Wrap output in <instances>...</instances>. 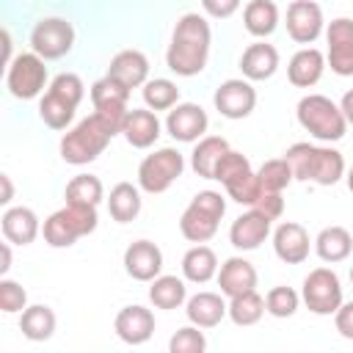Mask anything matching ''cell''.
I'll list each match as a JSON object with an SVG mask.
<instances>
[{"mask_svg":"<svg viewBox=\"0 0 353 353\" xmlns=\"http://www.w3.org/2000/svg\"><path fill=\"white\" fill-rule=\"evenodd\" d=\"M124 270L135 281H152L163 273V251L152 240H135L124 251Z\"/></svg>","mask_w":353,"mask_h":353,"instance_id":"cell-19","label":"cell"},{"mask_svg":"<svg viewBox=\"0 0 353 353\" xmlns=\"http://www.w3.org/2000/svg\"><path fill=\"white\" fill-rule=\"evenodd\" d=\"M270 218L262 215L256 207H251L248 212L237 215L229 226V243L237 248V251H254L265 243V237L270 234Z\"/></svg>","mask_w":353,"mask_h":353,"instance_id":"cell-18","label":"cell"},{"mask_svg":"<svg viewBox=\"0 0 353 353\" xmlns=\"http://www.w3.org/2000/svg\"><path fill=\"white\" fill-rule=\"evenodd\" d=\"M185 171V157L174 146L146 154L138 165V188L146 193H165Z\"/></svg>","mask_w":353,"mask_h":353,"instance_id":"cell-8","label":"cell"},{"mask_svg":"<svg viewBox=\"0 0 353 353\" xmlns=\"http://www.w3.org/2000/svg\"><path fill=\"white\" fill-rule=\"evenodd\" d=\"M350 284H353V268H350Z\"/></svg>","mask_w":353,"mask_h":353,"instance_id":"cell-51","label":"cell"},{"mask_svg":"<svg viewBox=\"0 0 353 353\" xmlns=\"http://www.w3.org/2000/svg\"><path fill=\"white\" fill-rule=\"evenodd\" d=\"M292 176L301 182H314V185H336L345 176V157L342 152L331 149V146H317V143H306L298 141L284 152Z\"/></svg>","mask_w":353,"mask_h":353,"instance_id":"cell-2","label":"cell"},{"mask_svg":"<svg viewBox=\"0 0 353 353\" xmlns=\"http://www.w3.org/2000/svg\"><path fill=\"white\" fill-rule=\"evenodd\" d=\"M301 301L312 314L328 317L342 306V281L331 268H314L303 279Z\"/></svg>","mask_w":353,"mask_h":353,"instance_id":"cell-9","label":"cell"},{"mask_svg":"<svg viewBox=\"0 0 353 353\" xmlns=\"http://www.w3.org/2000/svg\"><path fill=\"white\" fill-rule=\"evenodd\" d=\"M229 141L221 135H204L196 141L193 152H190V168L201 176V179H212L218 160L223 157V152H229Z\"/></svg>","mask_w":353,"mask_h":353,"instance_id":"cell-28","label":"cell"},{"mask_svg":"<svg viewBox=\"0 0 353 353\" xmlns=\"http://www.w3.org/2000/svg\"><path fill=\"white\" fill-rule=\"evenodd\" d=\"M113 328H116V334H119L121 342H127V345H143L154 334V314L146 306L132 303V306H124L116 314Z\"/></svg>","mask_w":353,"mask_h":353,"instance_id":"cell-20","label":"cell"},{"mask_svg":"<svg viewBox=\"0 0 353 353\" xmlns=\"http://www.w3.org/2000/svg\"><path fill=\"white\" fill-rule=\"evenodd\" d=\"M223 188H226V193H229V199H232V201H237V204H248V207H254V204H256V199L262 196V188H259L256 171H245L243 176H237V179L226 182Z\"/></svg>","mask_w":353,"mask_h":353,"instance_id":"cell-40","label":"cell"},{"mask_svg":"<svg viewBox=\"0 0 353 353\" xmlns=\"http://www.w3.org/2000/svg\"><path fill=\"white\" fill-rule=\"evenodd\" d=\"M279 69V50L273 44L265 41H254L243 50L240 55V72L245 80L259 83V80H270Z\"/></svg>","mask_w":353,"mask_h":353,"instance_id":"cell-21","label":"cell"},{"mask_svg":"<svg viewBox=\"0 0 353 353\" xmlns=\"http://www.w3.org/2000/svg\"><path fill=\"white\" fill-rule=\"evenodd\" d=\"M325 63L331 66L334 74L339 77H353V19L336 17L325 28Z\"/></svg>","mask_w":353,"mask_h":353,"instance_id":"cell-14","label":"cell"},{"mask_svg":"<svg viewBox=\"0 0 353 353\" xmlns=\"http://www.w3.org/2000/svg\"><path fill=\"white\" fill-rule=\"evenodd\" d=\"M298 306H301V295L292 290V287H284V284H279V287H273V290H268V295H265V309H268V314H273V317H292L295 312H298Z\"/></svg>","mask_w":353,"mask_h":353,"instance_id":"cell-39","label":"cell"},{"mask_svg":"<svg viewBox=\"0 0 353 353\" xmlns=\"http://www.w3.org/2000/svg\"><path fill=\"white\" fill-rule=\"evenodd\" d=\"M334 325L339 331V336L353 339V301H342V306L334 312Z\"/></svg>","mask_w":353,"mask_h":353,"instance_id":"cell-46","label":"cell"},{"mask_svg":"<svg viewBox=\"0 0 353 353\" xmlns=\"http://www.w3.org/2000/svg\"><path fill=\"white\" fill-rule=\"evenodd\" d=\"M212 30L201 14H182L174 25L171 44L165 50V66L179 77H196L210 58Z\"/></svg>","mask_w":353,"mask_h":353,"instance_id":"cell-1","label":"cell"},{"mask_svg":"<svg viewBox=\"0 0 353 353\" xmlns=\"http://www.w3.org/2000/svg\"><path fill=\"white\" fill-rule=\"evenodd\" d=\"M185 314L199 328H215L229 314V303L223 301V292H196L188 298Z\"/></svg>","mask_w":353,"mask_h":353,"instance_id":"cell-26","label":"cell"},{"mask_svg":"<svg viewBox=\"0 0 353 353\" xmlns=\"http://www.w3.org/2000/svg\"><path fill=\"white\" fill-rule=\"evenodd\" d=\"M245 171H251L248 157H245V154H240V152H234V149H229V152H223V157L218 160L212 179H218L221 185H226V182H232V179L243 176Z\"/></svg>","mask_w":353,"mask_h":353,"instance_id":"cell-41","label":"cell"},{"mask_svg":"<svg viewBox=\"0 0 353 353\" xmlns=\"http://www.w3.org/2000/svg\"><path fill=\"white\" fill-rule=\"evenodd\" d=\"M121 135L135 149H149L160 138V119L152 108H132L121 127Z\"/></svg>","mask_w":353,"mask_h":353,"instance_id":"cell-25","label":"cell"},{"mask_svg":"<svg viewBox=\"0 0 353 353\" xmlns=\"http://www.w3.org/2000/svg\"><path fill=\"white\" fill-rule=\"evenodd\" d=\"M314 251L323 262H331V265L345 262L353 251V237L345 226H325L314 237Z\"/></svg>","mask_w":353,"mask_h":353,"instance_id":"cell-29","label":"cell"},{"mask_svg":"<svg viewBox=\"0 0 353 353\" xmlns=\"http://www.w3.org/2000/svg\"><path fill=\"white\" fill-rule=\"evenodd\" d=\"M210 127L207 110L196 102H176L165 116V130L179 143H196Z\"/></svg>","mask_w":353,"mask_h":353,"instance_id":"cell-16","label":"cell"},{"mask_svg":"<svg viewBox=\"0 0 353 353\" xmlns=\"http://www.w3.org/2000/svg\"><path fill=\"white\" fill-rule=\"evenodd\" d=\"M30 47L44 61L63 58L74 47V28L61 17H44L30 30Z\"/></svg>","mask_w":353,"mask_h":353,"instance_id":"cell-11","label":"cell"},{"mask_svg":"<svg viewBox=\"0 0 353 353\" xmlns=\"http://www.w3.org/2000/svg\"><path fill=\"white\" fill-rule=\"evenodd\" d=\"M127 99H130V88L124 83H119L116 77L105 74L91 85V102H94V113H99L116 132H121L124 121H127Z\"/></svg>","mask_w":353,"mask_h":353,"instance_id":"cell-12","label":"cell"},{"mask_svg":"<svg viewBox=\"0 0 353 353\" xmlns=\"http://www.w3.org/2000/svg\"><path fill=\"white\" fill-rule=\"evenodd\" d=\"M143 102H146V108H152L154 113H157V110H171V108L179 102V88H176V83L168 80V77L146 80V83H143Z\"/></svg>","mask_w":353,"mask_h":353,"instance_id":"cell-36","label":"cell"},{"mask_svg":"<svg viewBox=\"0 0 353 353\" xmlns=\"http://www.w3.org/2000/svg\"><path fill=\"white\" fill-rule=\"evenodd\" d=\"M182 276H185V281L207 284L212 276H218V256H215V251L210 245H201V243L188 248L185 256H182Z\"/></svg>","mask_w":353,"mask_h":353,"instance_id":"cell-30","label":"cell"},{"mask_svg":"<svg viewBox=\"0 0 353 353\" xmlns=\"http://www.w3.org/2000/svg\"><path fill=\"white\" fill-rule=\"evenodd\" d=\"M105 199V188L99 182V176L94 174H77L69 185H66V201L74 204H99Z\"/></svg>","mask_w":353,"mask_h":353,"instance_id":"cell-38","label":"cell"},{"mask_svg":"<svg viewBox=\"0 0 353 353\" xmlns=\"http://www.w3.org/2000/svg\"><path fill=\"white\" fill-rule=\"evenodd\" d=\"M108 212L116 223H130L141 212V188L132 182H119L113 185L108 196Z\"/></svg>","mask_w":353,"mask_h":353,"instance_id":"cell-31","label":"cell"},{"mask_svg":"<svg viewBox=\"0 0 353 353\" xmlns=\"http://www.w3.org/2000/svg\"><path fill=\"white\" fill-rule=\"evenodd\" d=\"M273 251L276 256L284 262V265H301L309 259V251H312V240H309V232L295 223V221H284L276 226L273 232Z\"/></svg>","mask_w":353,"mask_h":353,"instance_id":"cell-17","label":"cell"},{"mask_svg":"<svg viewBox=\"0 0 353 353\" xmlns=\"http://www.w3.org/2000/svg\"><path fill=\"white\" fill-rule=\"evenodd\" d=\"M240 3L243 0H201V8L212 19H229L240 8Z\"/></svg>","mask_w":353,"mask_h":353,"instance_id":"cell-45","label":"cell"},{"mask_svg":"<svg viewBox=\"0 0 353 353\" xmlns=\"http://www.w3.org/2000/svg\"><path fill=\"white\" fill-rule=\"evenodd\" d=\"M0 309L6 314H17L28 309V292L22 284L11 281V279H0Z\"/></svg>","mask_w":353,"mask_h":353,"instance_id":"cell-43","label":"cell"},{"mask_svg":"<svg viewBox=\"0 0 353 353\" xmlns=\"http://www.w3.org/2000/svg\"><path fill=\"white\" fill-rule=\"evenodd\" d=\"M325 72V55L317 50V47H303L298 50L290 63H287V77L295 88H312L320 83Z\"/></svg>","mask_w":353,"mask_h":353,"instance_id":"cell-23","label":"cell"},{"mask_svg":"<svg viewBox=\"0 0 353 353\" xmlns=\"http://www.w3.org/2000/svg\"><path fill=\"white\" fill-rule=\"evenodd\" d=\"M218 287L226 298L256 290V268L243 256H229L218 268Z\"/></svg>","mask_w":353,"mask_h":353,"instance_id":"cell-22","label":"cell"},{"mask_svg":"<svg viewBox=\"0 0 353 353\" xmlns=\"http://www.w3.org/2000/svg\"><path fill=\"white\" fill-rule=\"evenodd\" d=\"M256 179H259V188L268 190V193H281L295 176H292V168L287 163V157H276V160H265L256 171Z\"/></svg>","mask_w":353,"mask_h":353,"instance_id":"cell-37","label":"cell"},{"mask_svg":"<svg viewBox=\"0 0 353 353\" xmlns=\"http://www.w3.org/2000/svg\"><path fill=\"white\" fill-rule=\"evenodd\" d=\"M108 74L116 77L119 83H124L132 91V88L146 83V77H149V58L141 50H121V52H116L110 58Z\"/></svg>","mask_w":353,"mask_h":353,"instance_id":"cell-27","label":"cell"},{"mask_svg":"<svg viewBox=\"0 0 353 353\" xmlns=\"http://www.w3.org/2000/svg\"><path fill=\"white\" fill-rule=\"evenodd\" d=\"M97 223H99V218H97V207L94 204L66 201L61 210H55L44 221L41 234H44V243L47 245H52V248H69L80 237L91 234L97 229Z\"/></svg>","mask_w":353,"mask_h":353,"instance_id":"cell-5","label":"cell"},{"mask_svg":"<svg viewBox=\"0 0 353 353\" xmlns=\"http://www.w3.org/2000/svg\"><path fill=\"white\" fill-rule=\"evenodd\" d=\"M345 179H347V188H350V193H353V168L347 171V176H345Z\"/></svg>","mask_w":353,"mask_h":353,"instance_id":"cell-50","label":"cell"},{"mask_svg":"<svg viewBox=\"0 0 353 353\" xmlns=\"http://www.w3.org/2000/svg\"><path fill=\"white\" fill-rule=\"evenodd\" d=\"M212 105H215V110H218L223 119H232V121L245 119V116H251L254 108H256V88H254L251 80H245V77H229V80H223V83L215 88Z\"/></svg>","mask_w":353,"mask_h":353,"instance_id":"cell-13","label":"cell"},{"mask_svg":"<svg viewBox=\"0 0 353 353\" xmlns=\"http://www.w3.org/2000/svg\"><path fill=\"white\" fill-rule=\"evenodd\" d=\"M295 116H298V124L320 143H334V141L345 138V130H347L345 113L334 99H328L323 94H306L298 102Z\"/></svg>","mask_w":353,"mask_h":353,"instance_id":"cell-6","label":"cell"},{"mask_svg":"<svg viewBox=\"0 0 353 353\" xmlns=\"http://www.w3.org/2000/svg\"><path fill=\"white\" fill-rule=\"evenodd\" d=\"M113 135L119 132L99 113H91L61 138V157L69 165H88L108 149Z\"/></svg>","mask_w":353,"mask_h":353,"instance_id":"cell-3","label":"cell"},{"mask_svg":"<svg viewBox=\"0 0 353 353\" xmlns=\"http://www.w3.org/2000/svg\"><path fill=\"white\" fill-rule=\"evenodd\" d=\"M168 350H171V353H204V350H207V336L199 331V325L190 323V325L179 328V331L171 336Z\"/></svg>","mask_w":353,"mask_h":353,"instance_id":"cell-42","label":"cell"},{"mask_svg":"<svg viewBox=\"0 0 353 353\" xmlns=\"http://www.w3.org/2000/svg\"><path fill=\"white\" fill-rule=\"evenodd\" d=\"M0 226H3V237L14 245H30L41 232L39 215L30 207H8L0 218Z\"/></svg>","mask_w":353,"mask_h":353,"instance_id":"cell-24","label":"cell"},{"mask_svg":"<svg viewBox=\"0 0 353 353\" xmlns=\"http://www.w3.org/2000/svg\"><path fill=\"white\" fill-rule=\"evenodd\" d=\"M243 25L256 39L270 36L279 28V6L273 0H248L243 8Z\"/></svg>","mask_w":353,"mask_h":353,"instance_id":"cell-32","label":"cell"},{"mask_svg":"<svg viewBox=\"0 0 353 353\" xmlns=\"http://www.w3.org/2000/svg\"><path fill=\"white\" fill-rule=\"evenodd\" d=\"M287 33L298 44H314L325 30L323 8L314 0H292L287 6Z\"/></svg>","mask_w":353,"mask_h":353,"instance_id":"cell-15","label":"cell"},{"mask_svg":"<svg viewBox=\"0 0 353 353\" xmlns=\"http://www.w3.org/2000/svg\"><path fill=\"white\" fill-rule=\"evenodd\" d=\"M0 182H3V199H0V201H3V204H8V201H11V196H14L11 176H8V174H3V176H0Z\"/></svg>","mask_w":353,"mask_h":353,"instance_id":"cell-49","label":"cell"},{"mask_svg":"<svg viewBox=\"0 0 353 353\" xmlns=\"http://www.w3.org/2000/svg\"><path fill=\"white\" fill-rule=\"evenodd\" d=\"M55 312L50 309V306H44V303H33V306H28L25 312H22V317H19V331H22V336L25 339H30V342H44V339H50L52 334H55Z\"/></svg>","mask_w":353,"mask_h":353,"instance_id":"cell-33","label":"cell"},{"mask_svg":"<svg viewBox=\"0 0 353 353\" xmlns=\"http://www.w3.org/2000/svg\"><path fill=\"white\" fill-rule=\"evenodd\" d=\"M223 212H226V199L218 190L196 193L190 199V204L185 207L182 218H179L182 237L190 240V243H207L210 237H215Z\"/></svg>","mask_w":353,"mask_h":353,"instance_id":"cell-7","label":"cell"},{"mask_svg":"<svg viewBox=\"0 0 353 353\" xmlns=\"http://www.w3.org/2000/svg\"><path fill=\"white\" fill-rule=\"evenodd\" d=\"M149 301L157 306V309H179L185 301H188V287L182 279L176 276H157L149 281Z\"/></svg>","mask_w":353,"mask_h":353,"instance_id":"cell-34","label":"cell"},{"mask_svg":"<svg viewBox=\"0 0 353 353\" xmlns=\"http://www.w3.org/2000/svg\"><path fill=\"white\" fill-rule=\"evenodd\" d=\"M47 85L44 58L36 52H19L6 66V88L17 99H36Z\"/></svg>","mask_w":353,"mask_h":353,"instance_id":"cell-10","label":"cell"},{"mask_svg":"<svg viewBox=\"0 0 353 353\" xmlns=\"http://www.w3.org/2000/svg\"><path fill=\"white\" fill-rule=\"evenodd\" d=\"M262 215H268L270 221H276V218H281V212H284V199H281V193H268V190H262V196L256 199V204H254Z\"/></svg>","mask_w":353,"mask_h":353,"instance_id":"cell-44","label":"cell"},{"mask_svg":"<svg viewBox=\"0 0 353 353\" xmlns=\"http://www.w3.org/2000/svg\"><path fill=\"white\" fill-rule=\"evenodd\" d=\"M265 312H268V309H265V298H262L256 290L229 298V320H232L234 325H243V328H245V325H256Z\"/></svg>","mask_w":353,"mask_h":353,"instance_id":"cell-35","label":"cell"},{"mask_svg":"<svg viewBox=\"0 0 353 353\" xmlns=\"http://www.w3.org/2000/svg\"><path fill=\"white\" fill-rule=\"evenodd\" d=\"M0 251H3V262H0V273H3V276H6V273H8V270H11V243H8V240H6V243H3V248H0Z\"/></svg>","mask_w":353,"mask_h":353,"instance_id":"cell-48","label":"cell"},{"mask_svg":"<svg viewBox=\"0 0 353 353\" xmlns=\"http://www.w3.org/2000/svg\"><path fill=\"white\" fill-rule=\"evenodd\" d=\"M85 97V85L74 72H61L47 85V94L39 102V119L50 130H66L74 119L77 105Z\"/></svg>","mask_w":353,"mask_h":353,"instance_id":"cell-4","label":"cell"},{"mask_svg":"<svg viewBox=\"0 0 353 353\" xmlns=\"http://www.w3.org/2000/svg\"><path fill=\"white\" fill-rule=\"evenodd\" d=\"M339 108H342V113H345V121L353 127V88L342 94V99H339Z\"/></svg>","mask_w":353,"mask_h":353,"instance_id":"cell-47","label":"cell"}]
</instances>
